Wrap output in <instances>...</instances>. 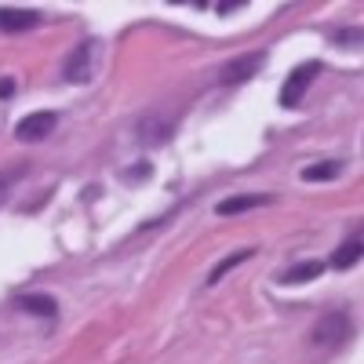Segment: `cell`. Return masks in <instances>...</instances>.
<instances>
[{"label":"cell","mask_w":364,"mask_h":364,"mask_svg":"<svg viewBox=\"0 0 364 364\" xmlns=\"http://www.w3.org/2000/svg\"><path fill=\"white\" fill-rule=\"evenodd\" d=\"M336 41H339V44H357V41H360V29H346V33H339Z\"/></svg>","instance_id":"cell-16"},{"label":"cell","mask_w":364,"mask_h":364,"mask_svg":"<svg viewBox=\"0 0 364 364\" xmlns=\"http://www.w3.org/2000/svg\"><path fill=\"white\" fill-rule=\"evenodd\" d=\"M142 135H146V142H149V146L168 142V135H171V124H161V120H146V124H142Z\"/></svg>","instance_id":"cell-13"},{"label":"cell","mask_w":364,"mask_h":364,"mask_svg":"<svg viewBox=\"0 0 364 364\" xmlns=\"http://www.w3.org/2000/svg\"><path fill=\"white\" fill-rule=\"evenodd\" d=\"M91 55H95V41H84L70 58H66V80H77V84H84L87 80V66H91Z\"/></svg>","instance_id":"cell-6"},{"label":"cell","mask_w":364,"mask_h":364,"mask_svg":"<svg viewBox=\"0 0 364 364\" xmlns=\"http://www.w3.org/2000/svg\"><path fill=\"white\" fill-rule=\"evenodd\" d=\"M262 204H269V197L266 193H240V197H230V200H223L215 211L219 215H240V211H252V208H262Z\"/></svg>","instance_id":"cell-7"},{"label":"cell","mask_w":364,"mask_h":364,"mask_svg":"<svg viewBox=\"0 0 364 364\" xmlns=\"http://www.w3.org/2000/svg\"><path fill=\"white\" fill-rule=\"evenodd\" d=\"M26 175V168H8V171H0V204L8 200V193H11V186Z\"/></svg>","instance_id":"cell-14"},{"label":"cell","mask_w":364,"mask_h":364,"mask_svg":"<svg viewBox=\"0 0 364 364\" xmlns=\"http://www.w3.org/2000/svg\"><path fill=\"white\" fill-rule=\"evenodd\" d=\"M18 306L37 314V317H55L58 314V302L51 295H18Z\"/></svg>","instance_id":"cell-10"},{"label":"cell","mask_w":364,"mask_h":364,"mask_svg":"<svg viewBox=\"0 0 364 364\" xmlns=\"http://www.w3.org/2000/svg\"><path fill=\"white\" fill-rule=\"evenodd\" d=\"M360 255H364V240H360V237H350L346 245L336 248V255H331V266H336V269H350V266L360 262Z\"/></svg>","instance_id":"cell-8"},{"label":"cell","mask_w":364,"mask_h":364,"mask_svg":"<svg viewBox=\"0 0 364 364\" xmlns=\"http://www.w3.org/2000/svg\"><path fill=\"white\" fill-rule=\"evenodd\" d=\"M346 339H350V317L339 314V310L324 314V317L317 321V328H314V343H317V346H339V343H346Z\"/></svg>","instance_id":"cell-2"},{"label":"cell","mask_w":364,"mask_h":364,"mask_svg":"<svg viewBox=\"0 0 364 364\" xmlns=\"http://www.w3.org/2000/svg\"><path fill=\"white\" fill-rule=\"evenodd\" d=\"M248 259H252V252H233L230 259H223V262H219L215 269H211V277H208V284H219V281L226 277V273H230L233 266H240V262H248Z\"/></svg>","instance_id":"cell-12"},{"label":"cell","mask_w":364,"mask_h":364,"mask_svg":"<svg viewBox=\"0 0 364 364\" xmlns=\"http://www.w3.org/2000/svg\"><path fill=\"white\" fill-rule=\"evenodd\" d=\"M41 26V11L29 8H0V33H26V29Z\"/></svg>","instance_id":"cell-5"},{"label":"cell","mask_w":364,"mask_h":364,"mask_svg":"<svg viewBox=\"0 0 364 364\" xmlns=\"http://www.w3.org/2000/svg\"><path fill=\"white\" fill-rule=\"evenodd\" d=\"M339 171H343L339 161H321V164H314V168H302V182H331Z\"/></svg>","instance_id":"cell-11"},{"label":"cell","mask_w":364,"mask_h":364,"mask_svg":"<svg viewBox=\"0 0 364 364\" xmlns=\"http://www.w3.org/2000/svg\"><path fill=\"white\" fill-rule=\"evenodd\" d=\"M321 73V63H302V66H295L291 73H288V80H284V87H281V106H299V99L306 95V87H310V80Z\"/></svg>","instance_id":"cell-1"},{"label":"cell","mask_w":364,"mask_h":364,"mask_svg":"<svg viewBox=\"0 0 364 364\" xmlns=\"http://www.w3.org/2000/svg\"><path fill=\"white\" fill-rule=\"evenodd\" d=\"M321 269H324V262H314V259L295 262V266L284 273V277H281V284H306V281H317Z\"/></svg>","instance_id":"cell-9"},{"label":"cell","mask_w":364,"mask_h":364,"mask_svg":"<svg viewBox=\"0 0 364 364\" xmlns=\"http://www.w3.org/2000/svg\"><path fill=\"white\" fill-rule=\"evenodd\" d=\"M55 124H58V117H55L51 109L29 113V117H22L18 124H15V139H18V142H41V139H48V135L55 132Z\"/></svg>","instance_id":"cell-3"},{"label":"cell","mask_w":364,"mask_h":364,"mask_svg":"<svg viewBox=\"0 0 364 364\" xmlns=\"http://www.w3.org/2000/svg\"><path fill=\"white\" fill-rule=\"evenodd\" d=\"M15 87H18V84H15L11 77H0V99H11V95H15Z\"/></svg>","instance_id":"cell-15"},{"label":"cell","mask_w":364,"mask_h":364,"mask_svg":"<svg viewBox=\"0 0 364 364\" xmlns=\"http://www.w3.org/2000/svg\"><path fill=\"white\" fill-rule=\"evenodd\" d=\"M262 63H266V51L240 55V58H233V63H226V66L219 70V80H223V84H245V80H252V77L262 70Z\"/></svg>","instance_id":"cell-4"}]
</instances>
